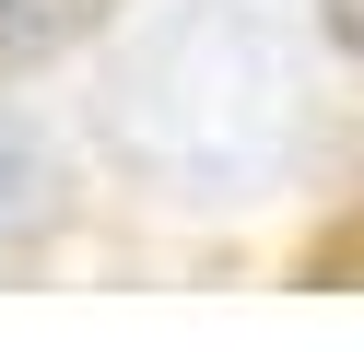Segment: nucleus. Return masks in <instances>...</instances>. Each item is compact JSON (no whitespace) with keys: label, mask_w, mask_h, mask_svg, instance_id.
Returning <instances> with one entry per match:
<instances>
[{"label":"nucleus","mask_w":364,"mask_h":352,"mask_svg":"<svg viewBox=\"0 0 364 352\" xmlns=\"http://www.w3.org/2000/svg\"><path fill=\"white\" fill-rule=\"evenodd\" d=\"M317 23H329L341 59H364V0H317Z\"/></svg>","instance_id":"4"},{"label":"nucleus","mask_w":364,"mask_h":352,"mask_svg":"<svg viewBox=\"0 0 364 352\" xmlns=\"http://www.w3.org/2000/svg\"><path fill=\"white\" fill-rule=\"evenodd\" d=\"M329 270H364V235H341V247H329Z\"/></svg>","instance_id":"5"},{"label":"nucleus","mask_w":364,"mask_h":352,"mask_svg":"<svg viewBox=\"0 0 364 352\" xmlns=\"http://www.w3.org/2000/svg\"><path fill=\"white\" fill-rule=\"evenodd\" d=\"M95 117H106V153L129 176H153L165 200H247L306 141V70L270 12L176 0L118 47Z\"/></svg>","instance_id":"1"},{"label":"nucleus","mask_w":364,"mask_h":352,"mask_svg":"<svg viewBox=\"0 0 364 352\" xmlns=\"http://www.w3.org/2000/svg\"><path fill=\"white\" fill-rule=\"evenodd\" d=\"M59 200H71V176H59V141L36 129V117L0 106V247H24V235L59 223Z\"/></svg>","instance_id":"2"},{"label":"nucleus","mask_w":364,"mask_h":352,"mask_svg":"<svg viewBox=\"0 0 364 352\" xmlns=\"http://www.w3.org/2000/svg\"><path fill=\"white\" fill-rule=\"evenodd\" d=\"M106 0H0V70H48Z\"/></svg>","instance_id":"3"}]
</instances>
